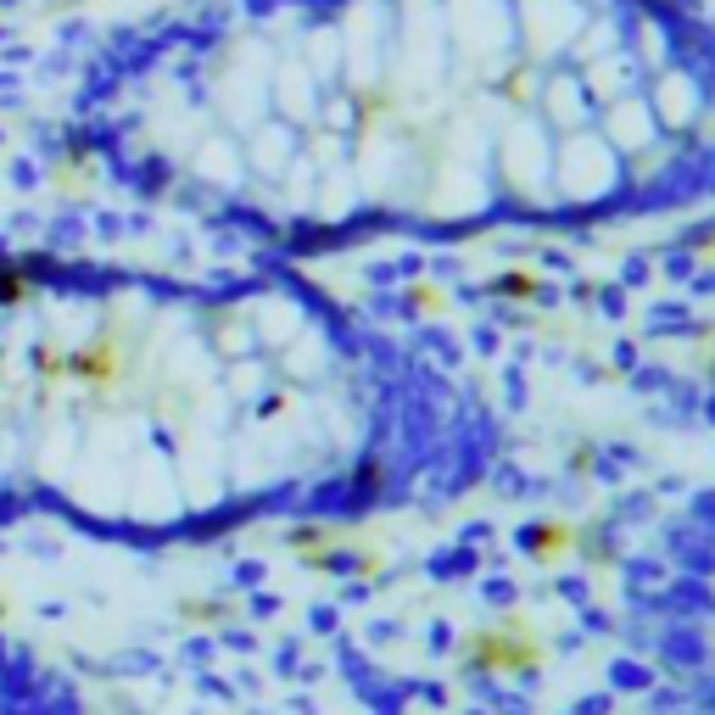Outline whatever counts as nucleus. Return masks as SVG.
<instances>
[{
	"label": "nucleus",
	"instance_id": "3",
	"mask_svg": "<svg viewBox=\"0 0 715 715\" xmlns=\"http://www.w3.org/2000/svg\"><path fill=\"white\" fill-rule=\"evenodd\" d=\"M12 7H18V0H0V18H7V12H12Z\"/></svg>",
	"mask_w": 715,
	"mask_h": 715
},
{
	"label": "nucleus",
	"instance_id": "2",
	"mask_svg": "<svg viewBox=\"0 0 715 715\" xmlns=\"http://www.w3.org/2000/svg\"><path fill=\"white\" fill-rule=\"evenodd\" d=\"M0 715H84L73 677L0 621Z\"/></svg>",
	"mask_w": 715,
	"mask_h": 715
},
{
	"label": "nucleus",
	"instance_id": "1",
	"mask_svg": "<svg viewBox=\"0 0 715 715\" xmlns=\"http://www.w3.org/2000/svg\"><path fill=\"white\" fill-rule=\"evenodd\" d=\"M325 347L285 296L0 247V525L168 536L285 469Z\"/></svg>",
	"mask_w": 715,
	"mask_h": 715
}]
</instances>
